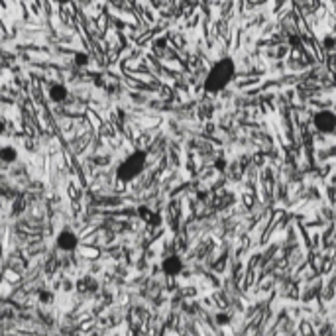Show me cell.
Returning <instances> with one entry per match:
<instances>
[{
    "label": "cell",
    "instance_id": "6da1fadb",
    "mask_svg": "<svg viewBox=\"0 0 336 336\" xmlns=\"http://www.w3.org/2000/svg\"><path fill=\"white\" fill-rule=\"evenodd\" d=\"M236 75V65H234V59L232 57H222L218 59L211 71L207 73V79H205V91L207 93H218L222 91Z\"/></svg>",
    "mask_w": 336,
    "mask_h": 336
},
{
    "label": "cell",
    "instance_id": "7a4b0ae2",
    "mask_svg": "<svg viewBox=\"0 0 336 336\" xmlns=\"http://www.w3.org/2000/svg\"><path fill=\"white\" fill-rule=\"evenodd\" d=\"M145 159H147V153L144 149H136L132 151L126 159H122V163L118 165L116 169V179L122 181V183H130L134 181L145 167Z\"/></svg>",
    "mask_w": 336,
    "mask_h": 336
},
{
    "label": "cell",
    "instance_id": "3957f363",
    "mask_svg": "<svg viewBox=\"0 0 336 336\" xmlns=\"http://www.w3.org/2000/svg\"><path fill=\"white\" fill-rule=\"evenodd\" d=\"M312 124H314V128H316L318 132L330 134V132H334V128H336V114H334L332 110H320V112L314 114Z\"/></svg>",
    "mask_w": 336,
    "mask_h": 336
},
{
    "label": "cell",
    "instance_id": "277c9868",
    "mask_svg": "<svg viewBox=\"0 0 336 336\" xmlns=\"http://www.w3.org/2000/svg\"><path fill=\"white\" fill-rule=\"evenodd\" d=\"M55 244H57V248L63 250V252H73V250H77V246H79V238H77V234H75L73 230L65 228V230H61V232L57 234Z\"/></svg>",
    "mask_w": 336,
    "mask_h": 336
},
{
    "label": "cell",
    "instance_id": "5b68a950",
    "mask_svg": "<svg viewBox=\"0 0 336 336\" xmlns=\"http://www.w3.org/2000/svg\"><path fill=\"white\" fill-rule=\"evenodd\" d=\"M161 271L167 275V277H175L183 271V260L179 256H167L163 262H161Z\"/></svg>",
    "mask_w": 336,
    "mask_h": 336
},
{
    "label": "cell",
    "instance_id": "8992f818",
    "mask_svg": "<svg viewBox=\"0 0 336 336\" xmlns=\"http://www.w3.org/2000/svg\"><path fill=\"white\" fill-rule=\"evenodd\" d=\"M48 95H49L51 102H63V100L67 98L69 91H67V87H65V85H61V83H53V85L49 87Z\"/></svg>",
    "mask_w": 336,
    "mask_h": 336
},
{
    "label": "cell",
    "instance_id": "52a82bcc",
    "mask_svg": "<svg viewBox=\"0 0 336 336\" xmlns=\"http://www.w3.org/2000/svg\"><path fill=\"white\" fill-rule=\"evenodd\" d=\"M98 289V281L95 279V277H81L79 281H77V291H81V293H95Z\"/></svg>",
    "mask_w": 336,
    "mask_h": 336
},
{
    "label": "cell",
    "instance_id": "ba28073f",
    "mask_svg": "<svg viewBox=\"0 0 336 336\" xmlns=\"http://www.w3.org/2000/svg\"><path fill=\"white\" fill-rule=\"evenodd\" d=\"M18 159V149L14 145H2L0 147V161L2 163H14Z\"/></svg>",
    "mask_w": 336,
    "mask_h": 336
},
{
    "label": "cell",
    "instance_id": "9c48e42d",
    "mask_svg": "<svg viewBox=\"0 0 336 336\" xmlns=\"http://www.w3.org/2000/svg\"><path fill=\"white\" fill-rule=\"evenodd\" d=\"M38 301H40L42 305H51V303L55 301V295H53V291H49V289H42V291L38 293Z\"/></svg>",
    "mask_w": 336,
    "mask_h": 336
},
{
    "label": "cell",
    "instance_id": "30bf717a",
    "mask_svg": "<svg viewBox=\"0 0 336 336\" xmlns=\"http://www.w3.org/2000/svg\"><path fill=\"white\" fill-rule=\"evenodd\" d=\"M73 63H75L77 67H87V65H89V55L83 53V51H79V53L73 55Z\"/></svg>",
    "mask_w": 336,
    "mask_h": 336
},
{
    "label": "cell",
    "instance_id": "8fae6325",
    "mask_svg": "<svg viewBox=\"0 0 336 336\" xmlns=\"http://www.w3.org/2000/svg\"><path fill=\"white\" fill-rule=\"evenodd\" d=\"M151 215H153V211H151V209H147V207H140V209H138V216H140L142 220H145V222L149 220V216H151Z\"/></svg>",
    "mask_w": 336,
    "mask_h": 336
},
{
    "label": "cell",
    "instance_id": "7c38bea8",
    "mask_svg": "<svg viewBox=\"0 0 336 336\" xmlns=\"http://www.w3.org/2000/svg\"><path fill=\"white\" fill-rule=\"evenodd\" d=\"M216 322H218L220 326H224V324L230 322V316H228L226 312H218V314H216Z\"/></svg>",
    "mask_w": 336,
    "mask_h": 336
},
{
    "label": "cell",
    "instance_id": "4fadbf2b",
    "mask_svg": "<svg viewBox=\"0 0 336 336\" xmlns=\"http://www.w3.org/2000/svg\"><path fill=\"white\" fill-rule=\"evenodd\" d=\"M147 224H149V226H159V224H161V216H159L157 213H153V215L149 216V220H147Z\"/></svg>",
    "mask_w": 336,
    "mask_h": 336
},
{
    "label": "cell",
    "instance_id": "5bb4252c",
    "mask_svg": "<svg viewBox=\"0 0 336 336\" xmlns=\"http://www.w3.org/2000/svg\"><path fill=\"white\" fill-rule=\"evenodd\" d=\"M215 167H216V169H218V171H224V167H226V159H216Z\"/></svg>",
    "mask_w": 336,
    "mask_h": 336
},
{
    "label": "cell",
    "instance_id": "9a60e30c",
    "mask_svg": "<svg viewBox=\"0 0 336 336\" xmlns=\"http://www.w3.org/2000/svg\"><path fill=\"white\" fill-rule=\"evenodd\" d=\"M324 46H326V48H332V46H334V40H332V38H324Z\"/></svg>",
    "mask_w": 336,
    "mask_h": 336
},
{
    "label": "cell",
    "instance_id": "2e32d148",
    "mask_svg": "<svg viewBox=\"0 0 336 336\" xmlns=\"http://www.w3.org/2000/svg\"><path fill=\"white\" fill-rule=\"evenodd\" d=\"M57 2H59V4H69L71 0H57Z\"/></svg>",
    "mask_w": 336,
    "mask_h": 336
},
{
    "label": "cell",
    "instance_id": "e0dca14e",
    "mask_svg": "<svg viewBox=\"0 0 336 336\" xmlns=\"http://www.w3.org/2000/svg\"><path fill=\"white\" fill-rule=\"evenodd\" d=\"M0 132H4V122L0 120Z\"/></svg>",
    "mask_w": 336,
    "mask_h": 336
}]
</instances>
